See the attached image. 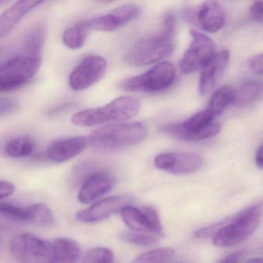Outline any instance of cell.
Instances as JSON below:
<instances>
[{"mask_svg":"<svg viewBox=\"0 0 263 263\" xmlns=\"http://www.w3.org/2000/svg\"><path fill=\"white\" fill-rule=\"evenodd\" d=\"M175 27L174 15H166L162 30L137 41L126 52V62L135 67H142L168 57L175 49Z\"/></svg>","mask_w":263,"mask_h":263,"instance_id":"obj_1","label":"cell"},{"mask_svg":"<svg viewBox=\"0 0 263 263\" xmlns=\"http://www.w3.org/2000/svg\"><path fill=\"white\" fill-rule=\"evenodd\" d=\"M141 103L132 97H119L103 107L86 109L72 116V124L80 127H90L109 122L127 121L136 116Z\"/></svg>","mask_w":263,"mask_h":263,"instance_id":"obj_2","label":"cell"},{"mask_svg":"<svg viewBox=\"0 0 263 263\" xmlns=\"http://www.w3.org/2000/svg\"><path fill=\"white\" fill-rule=\"evenodd\" d=\"M147 135V127L141 122L112 124L93 130L89 144L98 150H119L139 144Z\"/></svg>","mask_w":263,"mask_h":263,"instance_id":"obj_3","label":"cell"},{"mask_svg":"<svg viewBox=\"0 0 263 263\" xmlns=\"http://www.w3.org/2000/svg\"><path fill=\"white\" fill-rule=\"evenodd\" d=\"M263 212V202L245 209L235 215L213 235L214 246L233 247L246 241L258 227Z\"/></svg>","mask_w":263,"mask_h":263,"instance_id":"obj_4","label":"cell"},{"mask_svg":"<svg viewBox=\"0 0 263 263\" xmlns=\"http://www.w3.org/2000/svg\"><path fill=\"white\" fill-rule=\"evenodd\" d=\"M176 71L173 64L162 62L138 76L123 81L121 87L128 92L158 93L169 88L175 82Z\"/></svg>","mask_w":263,"mask_h":263,"instance_id":"obj_5","label":"cell"},{"mask_svg":"<svg viewBox=\"0 0 263 263\" xmlns=\"http://www.w3.org/2000/svg\"><path fill=\"white\" fill-rule=\"evenodd\" d=\"M41 58L22 54L8 60L0 69V90H17L29 82L41 68Z\"/></svg>","mask_w":263,"mask_h":263,"instance_id":"obj_6","label":"cell"},{"mask_svg":"<svg viewBox=\"0 0 263 263\" xmlns=\"http://www.w3.org/2000/svg\"><path fill=\"white\" fill-rule=\"evenodd\" d=\"M10 250L16 260L23 262H52V241L30 233H22L10 241Z\"/></svg>","mask_w":263,"mask_h":263,"instance_id":"obj_7","label":"cell"},{"mask_svg":"<svg viewBox=\"0 0 263 263\" xmlns=\"http://www.w3.org/2000/svg\"><path fill=\"white\" fill-rule=\"evenodd\" d=\"M192 41L183 55L180 68L185 74L202 68L215 54L213 41L207 35L196 30H191Z\"/></svg>","mask_w":263,"mask_h":263,"instance_id":"obj_8","label":"cell"},{"mask_svg":"<svg viewBox=\"0 0 263 263\" xmlns=\"http://www.w3.org/2000/svg\"><path fill=\"white\" fill-rule=\"evenodd\" d=\"M107 61L98 55H90L82 60L70 73L69 84L74 91H82L99 82L107 70Z\"/></svg>","mask_w":263,"mask_h":263,"instance_id":"obj_9","label":"cell"},{"mask_svg":"<svg viewBox=\"0 0 263 263\" xmlns=\"http://www.w3.org/2000/svg\"><path fill=\"white\" fill-rule=\"evenodd\" d=\"M121 215L130 230L155 234L161 238L164 236L159 215L153 207L146 206L139 209L128 204L121 210Z\"/></svg>","mask_w":263,"mask_h":263,"instance_id":"obj_10","label":"cell"},{"mask_svg":"<svg viewBox=\"0 0 263 263\" xmlns=\"http://www.w3.org/2000/svg\"><path fill=\"white\" fill-rule=\"evenodd\" d=\"M157 168L173 175H190L201 169L204 160L192 152H169L160 154L155 158Z\"/></svg>","mask_w":263,"mask_h":263,"instance_id":"obj_11","label":"cell"},{"mask_svg":"<svg viewBox=\"0 0 263 263\" xmlns=\"http://www.w3.org/2000/svg\"><path fill=\"white\" fill-rule=\"evenodd\" d=\"M133 198L129 195L107 197L95 203L88 209L77 212L76 219L80 222L90 224L107 219L115 214L121 213L125 206L130 204Z\"/></svg>","mask_w":263,"mask_h":263,"instance_id":"obj_12","label":"cell"},{"mask_svg":"<svg viewBox=\"0 0 263 263\" xmlns=\"http://www.w3.org/2000/svg\"><path fill=\"white\" fill-rule=\"evenodd\" d=\"M141 14V8L135 4H126L117 7L107 13L88 21L91 30L112 32L118 30L136 20Z\"/></svg>","mask_w":263,"mask_h":263,"instance_id":"obj_13","label":"cell"},{"mask_svg":"<svg viewBox=\"0 0 263 263\" xmlns=\"http://www.w3.org/2000/svg\"><path fill=\"white\" fill-rule=\"evenodd\" d=\"M87 144L88 137L78 136L53 141L47 147V158L53 163L61 164L70 161L82 153Z\"/></svg>","mask_w":263,"mask_h":263,"instance_id":"obj_14","label":"cell"},{"mask_svg":"<svg viewBox=\"0 0 263 263\" xmlns=\"http://www.w3.org/2000/svg\"><path fill=\"white\" fill-rule=\"evenodd\" d=\"M115 184L113 176L105 172H96L84 180L79 193L78 200L82 204H89L108 193Z\"/></svg>","mask_w":263,"mask_h":263,"instance_id":"obj_15","label":"cell"},{"mask_svg":"<svg viewBox=\"0 0 263 263\" xmlns=\"http://www.w3.org/2000/svg\"><path fill=\"white\" fill-rule=\"evenodd\" d=\"M229 58L230 53L228 50L215 53L212 59L201 68L199 81V93L201 96H206L213 90L217 81L229 64Z\"/></svg>","mask_w":263,"mask_h":263,"instance_id":"obj_16","label":"cell"},{"mask_svg":"<svg viewBox=\"0 0 263 263\" xmlns=\"http://www.w3.org/2000/svg\"><path fill=\"white\" fill-rule=\"evenodd\" d=\"M50 0H18L0 17V37L8 36L30 11Z\"/></svg>","mask_w":263,"mask_h":263,"instance_id":"obj_17","label":"cell"},{"mask_svg":"<svg viewBox=\"0 0 263 263\" xmlns=\"http://www.w3.org/2000/svg\"><path fill=\"white\" fill-rule=\"evenodd\" d=\"M196 21L201 30L216 33L224 27L226 14L216 0H205L197 12Z\"/></svg>","mask_w":263,"mask_h":263,"instance_id":"obj_18","label":"cell"},{"mask_svg":"<svg viewBox=\"0 0 263 263\" xmlns=\"http://www.w3.org/2000/svg\"><path fill=\"white\" fill-rule=\"evenodd\" d=\"M47 33V27L44 23L39 22L33 26L23 41V54L41 58Z\"/></svg>","mask_w":263,"mask_h":263,"instance_id":"obj_19","label":"cell"},{"mask_svg":"<svg viewBox=\"0 0 263 263\" xmlns=\"http://www.w3.org/2000/svg\"><path fill=\"white\" fill-rule=\"evenodd\" d=\"M53 258L52 262H75L79 260L81 248L74 239L58 238L52 241Z\"/></svg>","mask_w":263,"mask_h":263,"instance_id":"obj_20","label":"cell"},{"mask_svg":"<svg viewBox=\"0 0 263 263\" xmlns=\"http://www.w3.org/2000/svg\"><path fill=\"white\" fill-rule=\"evenodd\" d=\"M262 95L263 86L259 82L246 81L235 90L233 104L238 107H246L256 102Z\"/></svg>","mask_w":263,"mask_h":263,"instance_id":"obj_21","label":"cell"},{"mask_svg":"<svg viewBox=\"0 0 263 263\" xmlns=\"http://www.w3.org/2000/svg\"><path fill=\"white\" fill-rule=\"evenodd\" d=\"M235 89L229 86H223L216 90L206 107L215 118L221 115L228 106L233 104Z\"/></svg>","mask_w":263,"mask_h":263,"instance_id":"obj_22","label":"cell"},{"mask_svg":"<svg viewBox=\"0 0 263 263\" xmlns=\"http://www.w3.org/2000/svg\"><path fill=\"white\" fill-rule=\"evenodd\" d=\"M91 30L88 21L78 23L73 27L67 29L63 35V42L67 48L78 50L85 44L89 30Z\"/></svg>","mask_w":263,"mask_h":263,"instance_id":"obj_23","label":"cell"},{"mask_svg":"<svg viewBox=\"0 0 263 263\" xmlns=\"http://www.w3.org/2000/svg\"><path fill=\"white\" fill-rule=\"evenodd\" d=\"M30 215V223L36 226H51L54 224L55 216L51 209L45 204L38 203L27 208Z\"/></svg>","mask_w":263,"mask_h":263,"instance_id":"obj_24","label":"cell"},{"mask_svg":"<svg viewBox=\"0 0 263 263\" xmlns=\"http://www.w3.org/2000/svg\"><path fill=\"white\" fill-rule=\"evenodd\" d=\"M176 257V252L172 248H160L147 251L138 255L134 259V262H169Z\"/></svg>","mask_w":263,"mask_h":263,"instance_id":"obj_25","label":"cell"},{"mask_svg":"<svg viewBox=\"0 0 263 263\" xmlns=\"http://www.w3.org/2000/svg\"><path fill=\"white\" fill-rule=\"evenodd\" d=\"M33 143L28 136H21L11 140L6 146V153L11 158H25L31 155Z\"/></svg>","mask_w":263,"mask_h":263,"instance_id":"obj_26","label":"cell"},{"mask_svg":"<svg viewBox=\"0 0 263 263\" xmlns=\"http://www.w3.org/2000/svg\"><path fill=\"white\" fill-rule=\"evenodd\" d=\"M120 238L123 241L130 243V244L143 246V247H148V246L157 244L161 237L155 235V234L132 231V232H121L120 234Z\"/></svg>","mask_w":263,"mask_h":263,"instance_id":"obj_27","label":"cell"},{"mask_svg":"<svg viewBox=\"0 0 263 263\" xmlns=\"http://www.w3.org/2000/svg\"><path fill=\"white\" fill-rule=\"evenodd\" d=\"M0 212L3 217L14 222L23 224L30 223V215L27 209H23L7 202H1Z\"/></svg>","mask_w":263,"mask_h":263,"instance_id":"obj_28","label":"cell"},{"mask_svg":"<svg viewBox=\"0 0 263 263\" xmlns=\"http://www.w3.org/2000/svg\"><path fill=\"white\" fill-rule=\"evenodd\" d=\"M115 261V253L111 249L105 247H95L86 252L83 262L110 263Z\"/></svg>","mask_w":263,"mask_h":263,"instance_id":"obj_29","label":"cell"},{"mask_svg":"<svg viewBox=\"0 0 263 263\" xmlns=\"http://www.w3.org/2000/svg\"><path fill=\"white\" fill-rule=\"evenodd\" d=\"M19 109V103L10 98H1L0 100V115L2 116L11 115Z\"/></svg>","mask_w":263,"mask_h":263,"instance_id":"obj_30","label":"cell"},{"mask_svg":"<svg viewBox=\"0 0 263 263\" xmlns=\"http://www.w3.org/2000/svg\"><path fill=\"white\" fill-rule=\"evenodd\" d=\"M247 68L251 73L256 75L263 74V53L252 57L247 63Z\"/></svg>","mask_w":263,"mask_h":263,"instance_id":"obj_31","label":"cell"},{"mask_svg":"<svg viewBox=\"0 0 263 263\" xmlns=\"http://www.w3.org/2000/svg\"><path fill=\"white\" fill-rule=\"evenodd\" d=\"M250 18L254 22L263 24V0H256L249 8Z\"/></svg>","mask_w":263,"mask_h":263,"instance_id":"obj_32","label":"cell"},{"mask_svg":"<svg viewBox=\"0 0 263 263\" xmlns=\"http://www.w3.org/2000/svg\"><path fill=\"white\" fill-rule=\"evenodd\" d=\"M15 190H16V187L13 183L9 181H4V180L0 181V198L1 199L13 195Z\"/></svg>","mask_w":263,"mask_h":263,"instance_id":"obj_33","label":"cell"},{"mask_svg":"<svg viewBox=\"0 0 263 263\" xmlns=\"http://www.w3.org/2000/svg\"><path fill=\"white\" fill-rule=\"evenodd\" d=\"M244 252H235L224 257L222 259L220 260V262H237L239 261L240 258L244 256Z\"/></svg>","mask_w":263,"mask_h":263,"instance_id":"obj_34","label":"cell"},{"mask_svg":"<svg viewBox=\"0 0 263 263\" xmlns=\"http://www.w3.org/2000/svg\"><path fill=\"white\" fill-rule=\"evenodd\" d=\"M255 164L259 168L263 169V143L261 144L255 155Z\"/></svg>","mask_w":263,"mask_h":263,"instance_id":"obj_35","label":"cell"},{"mask_svg":"<svg viewBox=\"0 0 263 263\" xmlns=\"http://www.w3.org/2000/svg\"><path fill=\"white\" fill-rule=\"evenodd\" d=\"M247 262H263V258H251V259L248 260Z\"/></svg>","mask_w":263,"mask_h":263,"instance_id":"obj_36","label":"cell"},{"mask_svg":"<svg viewBox=\"0 0 263 263\" xmlns=\"http://www.w3.org/2000/svg\"><path fill=\"white\" fill-rule=\"evenodd\" d=\"M99 2L101 3H106V4H109V3L114 2L115 0H98Z\"/></svg>","mask_w":263,"mask_h":263,"instance_id":"obj_37","label":"cell"},{"mask_svg":"<svg viewBox=\"0 0 263 263\" xmlns=\"http://www.w3.org/2000/svg\"><path fill=\"white\" fill-rule=\"evenodd\" d=\"M0 1H1V3H4L6 0H0Z\"/></svg>","mask_w":263,"mask_h":263,"instance_id":"obj_38","label":"cell"}]
</instances>
